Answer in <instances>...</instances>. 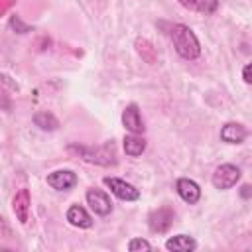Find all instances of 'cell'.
I'll use <instances>...</instances> for the list:
<instances>
[{
  "mask_svg": "<svg viewBox=\"0 0 252 252\" xmlns=\"http://www.w3.org/2000/svg\"><path fill=\"white\" fill-rule=\"evenodd\" d=\"M171 41L177 55L185 61H195L201 55V43L195 32L185 24H175L171 28Z\"/></svg>",
  "mask_w": 252,
  "mask_h": 252,
  "instance_id": "cell-1",
  "label": "cell"
},
{
  "mask_svg": "<svg viewBox=\"0 0 252 252\" xmlns=\"http://www.w3.org/2000/svg\"><path fill=\"white\" fill-rule=\"evenodd\" d=\"M71 152H77V156H81L85 161L96 163V165H114L116 163V154H114V146L110 142L98 146V148H83V146H69Z\"/></svg>",
  "mask_w": 252,
  "mask_h": 252,
  "instance_id": "cell-2",
  "label": "cell"
},
{
  "mask_svg": "<svg viewBox=\"0 0 252 252\" xmlns=\"http://www.w3.org/2000/svg\"><path fill=\"white\" fill-rule=\"evenodd\" d=\"M240 175H242V171H240V167H236L234 163H220V165L215 169V173H213V177H211V183H213L215 189L226 191V189L234 187V185L240 181Z\"/></svg>",
  "mask_w": 252,
  "mask_h": 252,
  "instance_id": "cell-3",
  "label": "cell"
},
{
  "mask_svg": "<svg viewBox=\"0 0 252 252\" xmlns=\"http://www.w3.org/2000/svg\"><path fill=\"white\" fill-rule=\"evenodd\" d=\"M102 183L110 189V193L114 195V197H118L120 201H126V203H130V201H138L140 199V189H136L132 183H128V181H124V179H120V177H110V175H106L104 179H102Z\"/></svg>",
  "mask_w": 252,
  "mask_h": 252,
  "instance_id": "cell-4",
  "label": "cell"
},
{
  "mask_svg": "<svg viewBox=\"0 0 252 252\" xmlns=\"http://www.w3.org/2000/svg\"><path fill=\"white\" fill-rule=\"evenodd\" d=\"M85 199H87V205L91 207V211H93L94 215L106 217V215L112 213V201H110V197H108L106 191L96 189V187H91V189L87 191Z\"/></svg>",
  "mask_w": 252,
  "mask_h": 252,
  "instance_id": "cell-5",
  "label": "cell"
},
{
  "mask_svg": "<svg viewBox=\"0 0 252 252\" xmlns=\"http://www.w3.org/2000/svg\"><path fill=\"white\" fill-rule=\"evenodd\" d=\"M45 181H47V185H49L51 189H55V191H71V189L77 185L79 177H77V173L71 171V169H55V171H51V173L45 177Z\"/></svg>",
  "mask_w": 252,
  "mask_h": 252,
  "instance_id": "cell-6",
  "label": "cell"
},
{
  "mask_svg": "<svg viewBox=\"0 0 252 252\" xmlns=\"http://www.w3.org/2000/svg\"><path fill=\"white\" fill-rule=\"evenodd\" d=\"M171 222H173V211L167 209V207L156 209V211H152L150 217H148L150 230H152V232H158V234L167 232V228L171 226Z\"/></svg>",
  "mask_w": 252,
  "mask_h": 252,
  "instance_id": "cell-7",
  "label": "cell"
},
{
  "mask_svg": "<svg viewBox=\"0 0 252 252\" xmlns=\"http://www.w3.org/2000/svg\"><path fill=\"white\" fill-rule=\"evenodd\" d=\"M122 126L132 132V134H144L146 126H144V120H142V114H140V108L138 104L130 102L124 110H122Z\"/></svg>",
  "mask_w": 252,
  "mask_h": 252,
  "instance_id": "cell-8",
  "label": "cell"
},
{
  "mask_svg": "<svg viewBox=\"0 0 252 252\" xmlns=\"http://www.w3.org/2000/svg\"><path fill=\"white\" fill-rule=\"evenodd\" d=\"M175 191L187 205H197L201 199V187L189 177H179L175 181Z\"/></svg>",
  "mask_w": 252,
  "mask_h": 252,
  "instance_id": "cell-9",
  "label": "cell"
},
{
  "mask_svg": "<svg viewBox=\"0 0 252 252\" xmlns=\"http://www.w3.org/2000/svg\"><path fill=\"white\" fill-rule=\"evenodd\" d=\"M248 136V130L240 122H226L220 128V140L224 144H242Z\"/></svg>",
  "mask_w": 252,
  "mask_h": 252,
  "instance_id": "cell-10",
  "label": "cell"
},
{
  "mask_svg": "<svg viewBox=\"0 0 252 252\" xmlns=\"http://www.w3.org/2000/svg\"><path fill=\"white\" fill-rule=\"evenodd\" d=\"M30 205H32V201H30V191H28V189H20V191L14 195L12 209H14L16 219H18L22 224L28 222V217H30Z\"/></svg>",
  "mask_w": 252,
  "mask_h": 252,
  "instance_id": "cell-11",
  "label": "cell"
},
{
  "mask_svg": "<svg viewBox=\"0 0 252 252\" xmlns=\"http://www.w3.org/2000/svg\"><path fill=\"white\" fill-rule=\"evenodd\" d=\"M65 219L69 220V224H73L77 228H91L93 226V217L81 205H71L65 213Z\"/></svg>",
  "mask_w": 252,
  "mask_h": 252,
  "instance_id": "cell-12",
  "label": "cell"
},
{
  "mask_svg": "<svg viewBox=\"0 0 252 252\" xmlns=\"http://www.w3.org/2000/svg\"><path fill=\"white\" fill-rule=\"evenodd\" d=\"M165 248L169 252H193L197 248V242L189 234H175L165 240Z\"/></svg>",
  "mask_w": 252,
  "mask_h": 252,
  "instance_id": "cell-13",
  "label": "cell"
},
{
  "mask_svg": "<svg viewBox=\"0 0 252 252\" xmlns=\"http://www.w3.org/2000/svg\"><path fill=\"white\" fill-rule=\"evenodd\" d=\"M122 146H124V154H126V156L138 158V156H142L144 150H146V140H144L142 134H132V132H128V134L124 136V140H122Z\"/></svg>",
  "mask_w": 252,
  "mask_h": 252,
  "instance_id": "cell-14",
  "label": "cell"
},
{
  "mask_svg": "<svg viewBox=\"0 0 252 252\" xmlns=\"http://www.w3.org/2000/svg\"><path fill=\"white\" fill-rule=\"evenodd\" d=\"M32 120H33V124H35L39 130H43V132H53V130L59 128V120H57L51 112H47V110L35 112Z\"/></svg>",
  "mask_w": 252,
  "mask_h": 252,
  "instance_id": "cell-15",
  "label": "cell"
},
{
  "mask_svg": "<svg viewBox=\"0 0 252 252\" xmlns=\"http://www.w3.org/2000/svg\"><path fill=\"white\" fill-rule=\"evenodd\" d=\"M152 244L146 238H132L128 242V252H150Z\"/></svg>",
  "mask_w": 252,
  "mask_h": 252,
  "instance_id": "cell-16",
  "label": "cell"
},
{
  "mask_svg": "<svg viewBox=\"0 0 252 252\" xmlns=\"http://www.w3.org/2000/svg\"><path fill=\"white\" fill-rule=\"evenodd\" d=\"M8 26H10V30H14L16 33H28V32L32 30L28 24H24V22L20 20V16H12L10 22H8Z\"/></svg>",
  "mask_w": 252,
  "mask_h": 252,
  "instance_id": "cell-17",
  "label": "cell"
},
{
  "mask_svg": "<svg viewBox=\"0 0 252 252\" xmlns=\"http://www.w3.org/2000/svg\"><path fill=\"white\" fill-rule=\"evenodd\" d=\"M219 8V0H199V10L209 16V14H215Z\"/></svg>",
  "mask_w": 252,
  "mask_h": 252,
  "instance_id": "cell-18",
  "label": "cell"
},
{
  "mask_svg": "<svg viewBox=\"0 0 252 252\" xmlns=\"http://www.w3.org/2000/svg\"><path fill=\"white\" fill-rule=\"evenodd\" d=\"M242 79H244V83L252 85V61L242 67Z\"/></svg>",
  "mask_w": 252,
  "mask_h": 252,
  "instance_id": "cell-19",
  "label": "cell"
},
{
  "mask_svg": "<svg viewBox=\"0 0 252 252\" xmlns=\"http://www.w3.org/2000/svg\"><path fill=\"white\" fill-rule=\"evenodd\" d=\"M177 2L187 10H197L199 8V0H177Z\"/></svg>",
  "mask_w": 252,
  "mask_h": 252,
  "instance_id": "cell-20",
  "label": "cell"
},
{
  "mask_svg": "<svg viewBox=\"0 0 252 252\" xmlns=\"http://www.w3.org/2000/svg\"><path fill=\"white\" fill-rule=\"evenodd\" d=\"M240 197L242 199H250L252 197V185H242L240 187Z\"/></svg>",
  "mask_w": 252,
  "mask_h": 252,
  "instance_id": "cell-21",
  "label": "cell"
}]
</instances>
